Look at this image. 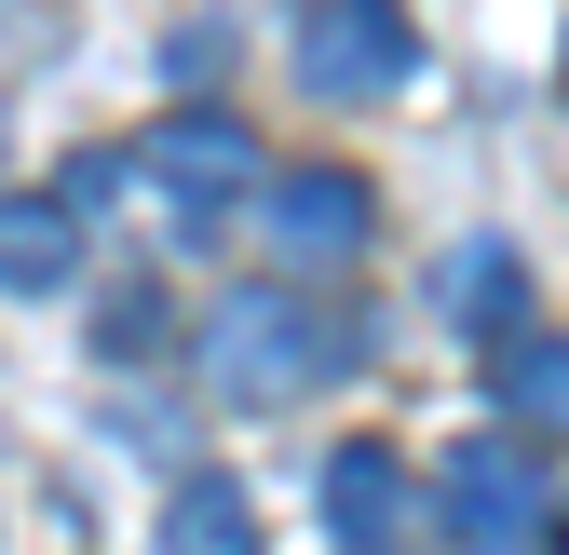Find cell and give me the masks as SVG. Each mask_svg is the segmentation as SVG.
<instances>
[{
	"instance_id": "5",
	"label": "cell",
	"mask_w": 569,
	"mask_h": 555,
	"mask_svg": "<svg viewBox=\"0 0 569 555\" xmlns=\"http://www.w3.org/2000/svg\"><path fill=\"white\" fill-rule=\"evenodd\" d=\"M150 176H163V203H177V231H218L231 203L258 190V135L218 122V109H177V122H150Z\"/></svg>"
},
{
	"instance_id": "9",
	"label": "cell",
	"mask_w": 569,
	"mask_h": 555,
	"mask_svg": "<svg viewBox=\"0 0 569 555\" xmlns=\"http://www.w3.org/2000/svg\"><path fill=\"white\" fill-rule=\"evenodd\" d=\"M163 555H258V502L231 488V474H190V488L163 502Z\"/></svg>"
},
{
	"instance_id": "6",
	"label": "cell",
	"mask_w": 569,
	"mask_h": 555,
	"mask_svg": "<svg viewBox=\"0 0 569 555\" xmlns=\"http://www.w3.org/2000/svg\"><path fill=\"white\" fill-rule=\"evenodd\" d=\"M326 528H339V555H393V542L420 528V488H407V461H393L380 434L326 447Z\"/></svg>"
},
{
	"instance_id": "8",
	"label": "cell",
	"mask_w": 569,
	"mask_h": 555,
	"mask_svg": "<svg viewBox=\"0 0 569 555\" xmlns=\"http://www.w3.org/2000/svg\"><path fill=\"white\" fill-rule=\"evenodd\" d=\"M488 393H502V421H529V434H569V339H542V325H502V339H488Z\"/></svg>"
},
{
	"instance_id": "10",
	"label": "cell",
	"mask_w": 569,
	"mask_h": 555,
	"mask_svg": "<svg viewBox=\"0 0 569 555\" xmlns=\"http://www.w3.org/2000/svg\"><path fill=\"white\" fill-rule=\"evenodd\" d=\"M435 299H448V312H461L475 339H502V325H529V285H516V258H502V244H461Z\"/></svg>"
},
{
	"instance_id": "2",
	"label": "cell",
	"mask_w": 569,
	"mask_h": 555,
	"mask_svg": "<svg viewBox=\"0 0 569 555\" xmlns=\"http://www.w3.org/2000/svg\"><path fill=\"white\" fill-rule=\"evenodd\" d=\"M407 68H420V28L393 14V0H312L299 14V95H326V109L407 95Z\"/></svg>"
},
{
	"instance_id": "11",
	"label": "cell",
	"mask_w": 569,
	"mask_h": 555,
	"mask_svg": "<svg viewBox=\"0 0 569 555\" xmlns=\"http://www.w3.org/2000/svg\"><path fill=\"white\" fill-rule=\"evenodd\" d=\"M163 68H177V82H218V68H231V28H177Z\"/></svg>"
},
{
	"instance_id": "4",
	"label": "cell",
	"mask_w": 569,
	"mask_h": 555,
	"mask_svg": "<svg viewBox=\"0 0 569 555\" xmlns=\"http://www.w3.org/2000/svg\"><path fill=\"white\" fill-rule=\"evenodd\" d=\"M380 231V190L352 176V163H299V176H258V244L284 271H352Z\"/></svg>"
},
{
	"instance_id": "1",
	"label": "cell",
	"mask_w": 569,
	"mask_h": 555,
	"mask_svg": "<svg viewBox=\"0 0 569 555\" xmlns=\"http://www.w3.org/2000/svg\"><path fill=\"white\" fill-rule=\"evenodd\" d=\"M339 366H352V339L299 285H231V299H203V325H190V380L218 406H299Z\"/></svg>"
},
{
	"instance_id": "3",
	"label": "cell",
	"mask_w": 569,
	"mask_h": 555,
	"mask_svg": "<svg viewBox=\"0 0 569 555\" xmlns=\"http://www.w3.org/2000/svg\"><path fill=\"white\" fill-rule=\"evenodd\" d=\"M435 515H448L461 555H529L556 502H542V461H529L516 434H461L448 474H435Z\"/></svg>"
},
{
	"instance_id": "7",
	"label": "cell",
	"mask_w": 569,
	"mask_h": 555,
	"mask_svg": "<svg viewBox=\"0 0 569 555\" xmlns=\"http://www.w3.org/2000/svg\"><path fill=\"white\" fill-rule=\"evenodd\" d=\"M82 271V231H68L54 190H0V299H54Z\"/></svg>"
}]
</instances>
